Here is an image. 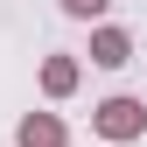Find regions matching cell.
Segmentation results:
<instances>
[{"label": "cell", "mask_w": 147, "mask_h": 147, "mask_svg": "<svg viewBox=\"0 0 147 147\" xmlns=\"http://www.w3.org/2000/svg\"><path fill=\"white\" fill-rule=\"evenodd\" d=\"M91 126H98L105 140H140L147 133V105L140 98H105L98 112H91Z\"/></svg>", "instance_id": "6da1fadb"}, {"label": "cell", "mask_w": 147, "mask_h": 147, "mask_svg": "<svg viewBox=\"0 0 147 147\" xmlns=\"http://www.w3.org/2000/svg\"><path fill=\"white\" fill-rule=\"evenodd\" d=\"M14 147H70V126L56 112H28L21 126H14Z\"/></svg>", "instance_id": "7a4b0ae2"}, {"label": "cell", "mask_w": 147, "mask_h": 147, "mask_svg": "<svg viewBox=\"0 0 147 147\" xmlns=\"http://www.w3.org/2000/svg\"><path fill=\"white\" fill-rule=\"evenodd\" d=\"M91 63H98V70L133 63V35H126V28H98V35H91Z\"/></svg>", "instance_id": "3957f363"}, {"label": "cell", "mask_w": 147, "mask_h": 147, "mask_svg": "<svg viewBox=\"0 0 147 147\" xmlns=\"http://www.w3.org/2000/svg\"><path fill=\"white\" fill-rule=\"evenodd\" d=\"M42 91L49 98H70V91H77V56H49L42 63Z\"/></svg>", "instance_id": "277c9868"}, {"label": "cell", "mask_w": 147, "mask_h": 147, "mask_svg": "<svg viewBox=\"0 0 147 147\" xmlns=\"http://www.w3.org/2000/svg\"><path fill=\"white\" fill-rule=\"evenodd\" d=\"M56 7L70 14V21H98V14H105V7H112V0H56Z\"/></svg>", "instance_id": "5b68a950"}]
</instances>
